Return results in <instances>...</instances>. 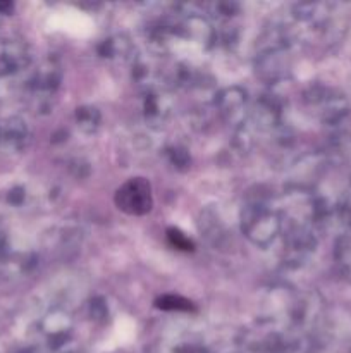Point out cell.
I'll list each match as a JSON object with an SVG mask.
<instances>
[{"instance_id":"cell-1","label":"cell","mask_w":351,"mask_h":353,"mask_svg":"<svg viewBox=\"0 0 351 353\" xmlns=\"http://www.w3.org/2000/svg\"><path fill=\"white\" fill-rule=\"evenodd\" d=\"M114 202L127 216H145L153 207L151 185L145 178H131L117 188Z\"/></svg>"},{"instance_id":"cell-2","label":"cell","mask_w":351,"mask_h":353,"mask_svg":"<svg viewBox=\"0 0 351 353\" xmlns=\"http://www.w3.org/2000/svg\"><path fill=\"white\" fill-rule=\"evenodd\" d=\"M155 307L160 310H176V312H191L195 305L188 299L179 295H162L155 300Z\"/></svg>"},{"instance_id":"cell-3","label":"cell","mask_w":351,"mask_h":353,"mask_svg":"<svg viewBox=\"0 0 351 353\" xmlns=\"http://www.w3.org/2000/svg\"><path fill=\"white\" fill-rule=\"evenodd\" d=\"M169 240L172 241L174 247L181 248V250H191V241H189L184 234L179 233V231H174V230L169 231Z\"/></svg>"}]
</instances>
